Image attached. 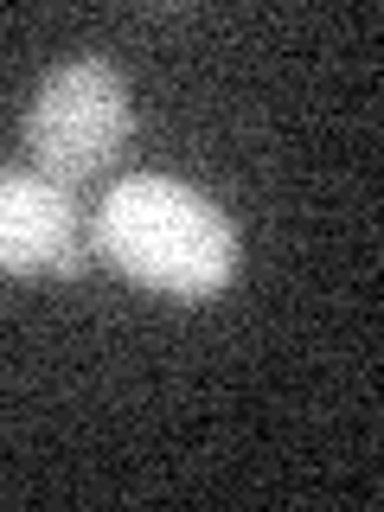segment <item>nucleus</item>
Returning a JSON list of instances; mask_svg holds the SVG:
<instances>
[{"mask_svg": "<svg viewBox=\"0 0 384 512\" xmlns=\"http://www.w3.org/2000/svg\"><path fill=\"white\" fill-rule=\"evenodd\" d=\"M90 244L128 282L167 301H218L244 269V237L218 199L173 173H128L103 192Z\"/></svg>", "mask_w": 384, "mask_h": 512, "instance_id": "1", "label": "nucleus"}, {"mask_svg": "<svg viewBox=\"0 0 384 512\" xmlns=\"http://www.w3.org/2000/svg\"><path fill=\"white\" fill-rule=\"evenodd\" d=\"M32 173H45L52 186L77 192L96 186L135 141V96H128L122 71L103 58H64L39 77L20 122Z\"/></svg>", "mask_w": 384, "mask_h": 512, "instance_id": "2", "label": "nucleus"}, {"mask_svg": "<svg viewBox=\"0 0 384 512\" xmlns=\"http://www.w3.org/2000/svg\"><path fill=\"white\" fill-rule=\"evenodd\" d=\"M90 250L71 192L32 167H0V276H84Z\"/></svg>", "mask_w": 384, "mask_h": 512, "instance_id": "3", "label": "nucleus"}]
</instances>
